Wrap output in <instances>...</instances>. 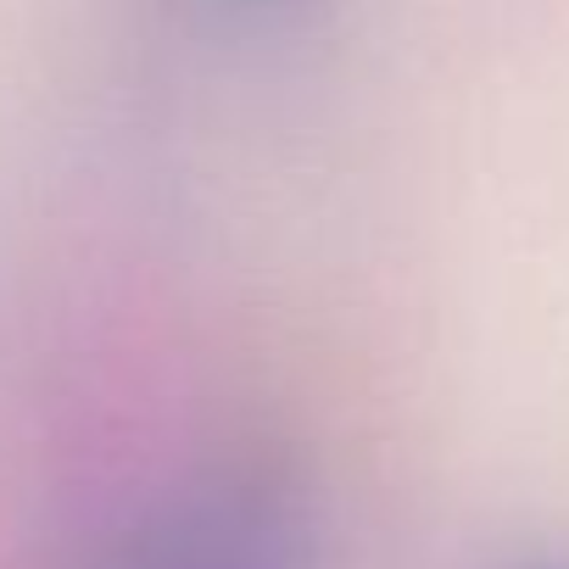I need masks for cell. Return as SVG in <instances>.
Returning <instances> with one entry per match:
<instances>
[{
    "mask_svg": "<svg viewBox=\"0 0 569 569\" xmlns=\"http://www.w3.org/2000/svg\"><path fill=\"white\" fill-rule=\"evenodd\" d=\"M79 569H319V513L284 458L246 452L140 502Z\"/></svg>",
    "mask_w": 569,
    "mask_h": 569,
    "instance_id": "1",
    "label": "cell"
},
{
    "mask_svg": "<svg viewBox=\"0 0 569 569\" xmlns=\"http://www.w3.org/2000/svg\"><path fill=\"white\" fill-rule=\"evenodd\" d=\"M201 7L223 23H240V29H273V23H291L313 0H201Z\"/></svg>",
    "mask_w": 569,
    "mask_h": 569,
    "instance_id": "2",
    "label": "cell"
}]
</instances>
